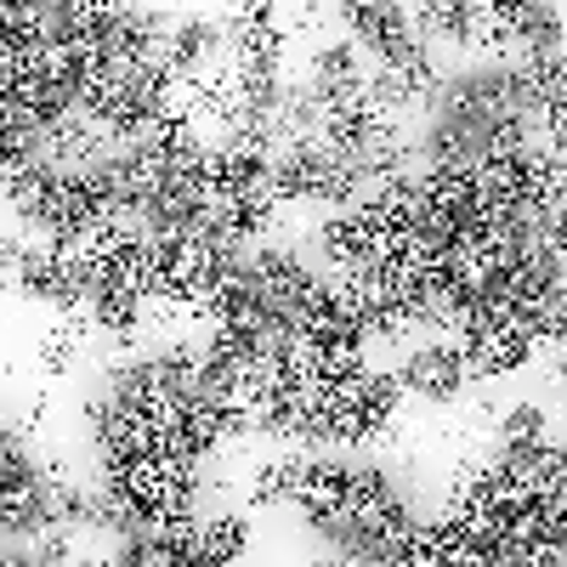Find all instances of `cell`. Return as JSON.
<instances>
[{
  "instance_id": "obj_1",
  "label": "cell",
  "mask_w": 567,
  "mask_h": 567,
  "mask_svg": "<svg viewBox=\"0 0 567 567\" xmlns=\"http://www.w3.org/2000/svg\"><path fill=\"white\" fill-rule=\"evenodd\" d=\"M398 374L409 386V403H425L432 414H449V409H460L471 392H477V381H471V369H465L454 341H420V347H409Z\"/></svg>"
},
{
  "instance_id": "obj_4",
  "label": "cell",
  "mask_w": 567,
  "mask_h": 567,
  "mask_svg": "<svg viewBox=\"0 0 567 567\" xmlns=\"http://www.w3.org/2000/svg\"><path fill=\"white\" fill-rule=\"evenodd\" d=\"M256 545V528L250 516L239 511H205L199 523V567H239Z\"/></svg>"
},
{
  "instance_id": "obj_3",
  "label": "cell",
  "mask_w": 567,
  "mask_h": 567,
  "mask_svg": "<svg viewBox=\"0 0 567 567\" xmlns=\"http://www.w3.org/2000/svg\"><path fill=\"white\" fill-rule=\"evenodd\" d=\"M91 336H97V329H91L85 312H52V323H45L40 341H34V358H40L45 381H63V374L85 358V341Z\"/></svg>"
},
{
  "instance_id": "obj_2",
  "label": "cell",
  "mask_w": 567,
  "mask_h": 567,
  "mask_svg": "<svg viewBox=\"0 0 567 567\" xmlns=\"http://www.w3.org/2000/svg\"><path fill=\"white\" fill-rule=\"evenodd\" d=\"M301 477H307V454H267L250 465V477H245V505L250 511H284L301 499Z\"/></svg>"
},
{
  "instance_id": "obj_5",
  "label": "cell",
  "mask_w": 567,
  "mask_h": 567,
  "mask_svg": "<svg viewBox=\"0 0 567 567\" xmlns=\"http://www.w3.org/2000/svg\"><path fill=\"white\" fill-rule=\"evenodd\" d=\"M550 409L545 403H511L499 409V425H494V443H516V449H528V443H550Z\"/></svg>"
}]
</instances>
